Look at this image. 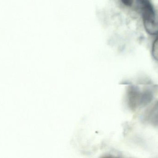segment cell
Instances as JSON below:
<instances>
[{
  "label": "cell",
  "instance_id": "obj_1",
  "mask_svg": "<svg viewBox=\"0 0 158 158\" xmlns=\"http://www.w3.org/2000/svg\"><path fill=\"white\" fill-rule=\"evenodd\" d=\"M144 26L148 33L151 35L158 34V17L156 14L143 17Z\"/></svg>",
  "mask_w": 158,
  "mask_h": 158
},
{
  "label": "cell",
  "instance_id": "obj_2",
  "mask_svg": "<svg viewBox=\"0 0 158 158\" xmlns=\"http://www.w3.org/2000/svg\"><path fill=\"white\" fill-rule=\"evenodd\" d=\"M152 54L153 58L158 61V36L153 43Z\"/></svg>",
  "mask_w": 158,
  "mask_h": 158
},
{
  "label": "cell",
  "instance_id": "obj_3",
  "mask_svg": "<svg viewBox=\"0 0 158 158\" xmlns=\"http://www.w3.org/2000/svg\"><path fill=\"white\" fill-rule=\"evenodd\" d=\"M126 6H130L132 5L133 0H120Z\"/></svg>",
  "mask_w": 158,
  "mask_h": 158
}]
</instances>
